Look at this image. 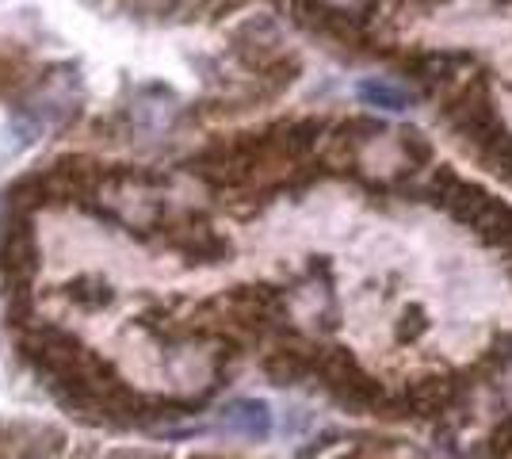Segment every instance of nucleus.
I'll use <instances>...</instances> for the list:
<instances>
[{
	"instance_id": "obj_1",
	"label": "nucleus",
	"mask_w": 512,
	"mask_h": 459,
	"mask_svg": "<svg viewBox=\"0 0 512 459\" xmlns=\"http://www.w3.org/2000/svg\"><path fill=\"white\" fill-rule=\"evenodd\" d=\"M444 123L467 142L470 150H478V157H490L497 150V142L505 138V127H501V115L493 108L486 81H470L467 88H459L444 108Z\"/></svg>"
},
{
	"instance_id": "obj_2",
	"label": "nucleus",
	"mask_w": 512,
	"mask_h": 459,
	"mask_svg": "<svg viewBox=\"0 0 512 459\" xmlns=\"http://www.w3.org/2000/svg\"><path fill=\"white\" fill-rule=\"evenodd\" d=\"M0 272H4L12 295H27V284L39 272V238H35L27 211H12V219H8V230L0 241Z\"/></svg>"
},
{
	"instance_id": "obj_3",
	"label": "nucleus",
	"mask_w": 512,
	"mask_h": 459,
	"mask_svg": "<svg viewBox=\"0 0 512 459\" xmlns=\"http://www.w3.org/2000/svg\"><path fill=\"white\" fill-rule=\"evenodd\" d=\"M218 429H222V433H234V437H245V440H264V437H272V410H268V402H260V398H237V402H230V406L222 410Z\"/></svg>"
},
{
	"instance_id": "obj_4",
	"label": "nucleus",
	"mask_w": 512,
	"mask_h": 459,
	"mask_svg": "<svg viewBox=\"0 0 512 459\" xmlns=\"http://www.w3.org/2000/svg\"><path fill=\"white\" fill-rule=\"evenodd\" d=\"M169 245L172 249H180L192 264H218V261H226V257H230V249H234V245L222 238L218 230L203 226V222H199V226L188 222L184 230H176V234L169 238Z\"/></svg>"
},
{
	"instance_id": "obj_5",
	"label": "nucleus",
	"mask_w": 512,
	"mask_h": 459,
	"mask_svg": "<svg viewBox=\"0 0 512 459\" xmlns=\"http://www.w3.org/2000/svg\"><path fill=\"white\" fill-rule=\"evenodd\" d=\"M467 226L482 241H490V245H509L512 241V207L505 203V199L486 196L482 203H478V211L467 219Z\"/></svg>"
},
{
	"instance_id": "obj_6",
	"label": "nucleus",
	"mask_w": 512,
	"mask_h": 459,
	"mask_svg": "<svg viewBox=\"0 0 512 459\" xmlns=\"http://www.w3.org/2000/svg\"><path fill=\"white\" fill-rule=\"evenodd\" d=\"M356 96H360L367 108H383V111H406L409 108V92L390 81H379V77H367L356 85Z\"/></svg>"
},
{
	"instance_id": "obj_7",
	"label": "nucleus",
	"mask_w": 512,
	"mask_h": 459,
	"mask_svg": "<svg viewBox=\"0 0 512 459\" xmlns=\"http://www.w3.org/2000/svg\"><path fill=\"white\" fill-rule=\"evenodd\" d=\"M65 295L77 306H85V310H104V306L115 299L111 284L100 280V276H77L73 284H65Z\"/></svg>"
},
{
	"instance_id": "obj_8",
	"label": "nucleus",
	"mask_w": 512,
	"mask_h": 459,
	"mask_svg": "<svg viewBox=\"0 0 512 459\" xmlns=\"http://www.w3.org/2000/svg\"><path fill=\"white\" fill-rule=\"evenodd\" d=\"M486 161H490L493 173L501 176L505 184H512V134H505V138L497 142V150H493L490 157H486Z\"/></svg>"
},
{
	"instance_id": "obj_9",
	"label": "nucleus",
	"mask_w": 512,
	"mask_h": 459,
	"mask_svg": "<svg viewBox=\"0 0 512 459\" xmlns=\"http://www.w3.org/2000/svg\"><path fill=\"white\" fill-rule=\"evenodd\" d=\"M402 150H406L409 165H425L428 157H432V146L425 142V134L417 131H402Z\"/></svg>"
},
{
	"instance_id": "obj_10",
	"label": "nucleus",
	"mask_w": 512,
	"mask_h": 459,
	"mask_svg": "<svg viewBox=\"0 0 512 459\" xmlns=\"http://www.w3.org/2000/svg\"><path fill=\"white\" fill-rule=\"evenodd\" d=\"M111 459H165V456H153V452H115Z\"/></svg>"
}]
</instances>
